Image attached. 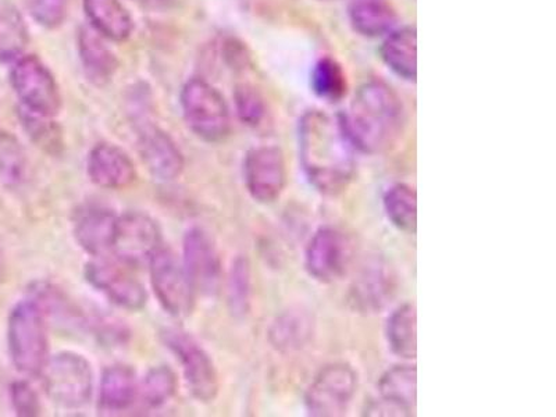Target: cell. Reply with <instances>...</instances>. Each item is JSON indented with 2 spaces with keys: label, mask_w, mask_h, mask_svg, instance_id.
Listing matches in <instances>:
<instances>
[{
  "label": "cell",
  "mask_w": 556,
  "mask_h": 417,
  "mask_svg": "<svg viewBox=\"0 0 556 417\" xmlns=\"http://www.w3.org/2000/svg\"><path fill=\"white\" fill-rule=\"evenodd\" d=\"M31 17L47 29L63 26L68 16V0H24Z\"/></svg>",
  "instance_id": "obj_34"
},
{
  "label": "cell",
  "mask_w": 556,
  "mask_h": 417,
  "mask_svg": "<svg viewBox=\"0 0 556 417\" xmlns=\"http://www.w3.org/2000/svg\"><path fill=\"white\" fill-rule=\"evenodd\" d=\"M27 296L39 306L48 321H53L64 330L89 332L91 316H88L62 288L49 281H35L29 286Z\"/></svg>",
  "instance_id": "obj_18"
},
{
  "label": "cell",
  "mask_w": 556,
  "mask_h": 417,
  "mask_svg": "<svg viewBox=\"0 0 556 417\" xmlns=\"http://www.w3.org/2000/svg\"><path fill=\"white\" fill-rule=\"evenodd\" d=\"M298 146L302 168L317 191L337 195L354 180L356 148L340 117L321 111L306 112L298 128Z\"/></svg>",
  "instance_id": "obj_1"
},
{
  "label": "cell",
  "mask_w": 556,
  "mask_h": 417,
  "mask_svg": "<svg viewBox=\"0 0 556 417\" xmlns=\"http://www.w3.org/2000/svg\"><path fill=\"white\" fill-rule=\"evenodd\" d=\"M251 269L245 257H237L228 277V304L235 315L242 316L250 307Z\"/></svg>",
  "instance_id": "obj_33"
},
{
  "label": "cell",
  "mask_w": 556,
  "mask_h": 417,
  "mask_svg": "<svg viewBox=\"0 0 556 417\" xmlns=\"http://www.w3.org/2000/svg\"><path fill=\"white\" fill-rule=\"evenodd\" d=\"M161 337L163 344L181 366L184 379L193 399L203 404L215 401L220 384L215 362L205 348L190 332L176 327L163 330Z\"/></svg>",
  "instance_id": "obj_6"
},
{
  "label": "cell",
  "mask_w": 556,
  "mask_h": 417,
  "mask_svg": "<svg viewBox=\"0 0 556 417\" xmlns=\"http://www.w3.org/2000/svg\"><path fill=\"white\" fill-rule=\"evenodd\" d=\"M247 191L260 203H273L287 186V165L280 148L262 146L251 149L243 161Z\"/></svg>",
  "instance_id": "obj_13"
},
{
  "label": "cell",
  "mask_w": 556,
  "mask_h": 417,
  "mask_svg": "<svg viewBox=\"0 0 556 417\" xmlns=\"http://www.w3.org/2000/svg\"><path fill=\"white\" fill-rule=\"evenodd\" d=\"M4 276H7V266H4L3 255L0 252V282L4 280Z\"/></svg>",
  "instance_id": "obj_38"
},
{
  "label": "cell",
  "mask_w": 556,
  "mask_h": 417,
  "mask_svg": "<svg viewBox=\"0 0 556 417\" xmlns=\"http://www.w3.org/2000/svg\"><path fill=\"white\" fill-rule=\"evenodd\" d=\"M381 400L390 402L410 416L415 410L417 396V374L415 366L400 365L391 367L379 381Z\"/></svg>",
  "instance_id": "obj_25"
},
{
  "label": "cell",
  "mask_w": 556,
  "mask_h": 417,
  "mask_svg": "<svg viewBox=\"0 0 556 417\" xmlns=\"http://www.w3.org/2000/svg\"><path fill=\"white\" fill-rule=\"evenodd\" d=\"M48 399L68 410L81 409L92 400L96 377L91 362L73 351L49 356L41 376Z\"/></svg>",
  "instance_id": "obj_4"
},
{
  "label": "cell",
  "mask_w": 556,
  "mask_h": 417,
  "mask_svg": "<svg viewBox=\"0 0 556 417\" xmlns=\"http://www.w3.org/2000/svg\"><path fill=\"white\" fill-rule=\"evenodd\" d=\"M313 92L327 102H339L345 97L348 81L346 74L336 59L321 58L315 64L311 78Z\"/></svg>",
  "instance_id": "obj_31"
},
{
  "label": "cell",
  "mask_w": 556,
  "mask_h": 417,
  "mask_svg": "<svg viewBox=\"0 0 556 417\" xmlns=\"http://www.w3.org/2000/svg\"><path fill=\"white\" fill-rule=\"evenodd\" d=\"M139 380L128 365H112L103 370L98 387V408L103 415H118L137 404Z\"/></svg>",
  "instance_id": "obj_19"
},
{
  "label": "cell",
  "mask_w": 556,
  "mask_h": 417,
  "mask_svg": "<svg viewBox=\"0 0 556 417\" xmlns=\"http://www.w3.org/2000/svg\"><path fill=\"white\" fill-rule=\"evenodd\" d=\"M84 277L99 294L122 309L138 312L147 305L148 291L136 270L113 257H93L84 266Z\"/></svg>",
  "instance_id": "obj_9"
},
{
  "label": "cell",
  "mask_w": 556,
  "mask_h": 417,
  "mask_svg": "<svg viewBox=\"0 0 556 417\" xmlns=\"http://www.w3.org/2000/svg\"><path fill=\"white\" fill-rule=\"evenodd\" d=\"M89 27L113 42H124L134 33V18L121 0H83Z\"/></svg>",
  "instance_id": "obj_21"
},
{
  "label": "cell",
  "mask_w": 556,
  "mask_h": 417,
  "mask_svg": "<svg viewBox=\"0 0 556 417\" xmlns=\"http://www.w3.org/2000/svg\"><path fill=\"white\" fill-rule=\"evenodd\" d=\"M28 42L26 23L16 8H0V61L16 62Z\"/></svg>",
  "instance_id": "obj_30"
},
{
  "label": "cell",
  "mask_w": 556,
  "mask_h": 417,
  "mask_svg": "<svg viewBox=\"0 0 556 417\" xmlns=\"http://www.w3.org/2000/svg\"><path fill=\"white\" fill-rule=\"evenodd\" d=\"M89 180L102 190L122 191L137 180V166L123 148L112 142H99L87 157Z\"/></svg>",
  "instance_id": "obj_17"
},
{
  "label": "cell",
  "mask_w": 556,
  "mask_h": 417,
  "mask_svg": "<svg viewBox=\"0 0 556 417\" xmlns=\"http://www.w3.org/2000/svg\"><path fill=\"white\" fill-rule=\"evenodd\" d=\"M163 245L161 226L148 213L132 211L118 215L111 255L113 260L136 270L148 266Z\"/></svg>",
  "instance_id": "obj_10"
},
{
  "label": "cell",
  "mask_w": 556,
  "mask_h": 417,
  "mask_svg": "<svg viewBox=\"0 0 556 417\" xmlns=\"http://www.w3.org/2000/svg\"><path fill=\"white\" fill-rule=\"evenodd\" d=\"M10 84L20 101L18 106L52 117L61 112V87L51 68L35 54H23L14 62Z\"/></svg>",
  "instance_id": "obj_7"
},
{
  "label": "cell",
  "mask_w": 556,
  "mask_h": 417,
  "mask_svg": "<svg viewBox=\"0 0 556 417\" xmlns=\"http://www.w3.org/2000/svg\"><path fill=\"white\" fill-rule=\"evenodd\" d=\"M17 116L23 130L26 131L35 147L51 157L63 155L66 149L64 131L54 117L47 116L18 106Z\"/></svg>",
  "instance_id": "obj_24"
},
{
  "label": "cell",
  "mask_w": 556,
  "mask_h": 417,
  "mask_svg": "<svg viewBox=\"0 0 556 417\" xmlns=\"http://www.w3.org/2000/svg\"><path fill=\"white\" fill-rule=\"evenodd\" d=\"M177 376L170 366L151 367L139 381L137 404L147 410L163 408L177 394Z\"/></svg>",
  "instance_id": "obj_26"
},
{
  "label": "cell",
  "mask_w": 556,
  "mask_h": 417,
  "mask_svg": "<svg viewBox=\"0 0 556 417\" xmlns=\"http://www.w3.org/2000/svg\"><path fill=\"white\" fill-rule=\"evenodd\" d=\"M340 121L357 151L376 155L389 151L399 141L405 121L404 106L389 84L374 79L357 89Z\"/></svg>",
  "instance_id": "obj_2"
},
{
  "label": "cell",
  "mask_w": 556,
  "mask_h": 417,
  "mask_svg": "<svg viewBox=\"0 0 556 417\" xmlns=\"http://www.w3.org/2000/svg\"><path fill=\"white\" fill-rule=\"evenodd\" d=\"M138 153L149 174L162 182L177 180L186 167L182 152L165 130L147 124L138 132Z\"/></svg>",
  "instance_id": "obj_16"
},
{
  "label": "cell",
  "mask_w": 556,
  "mask_h": 417,
  "mask_svg": "<svg viewBox=\"0 0 556 417\" xmlns=\"http://www.w3.org/2000/svg\"><path fill=\"white\" fill-rule=\"evenodd\" d=\"M356 389L357 375L350 365L332 364L323 367L306 391L307 414L319 417L345 415Z\"/></svg>",
  "instance_id": "obj_11"
},
{
  "label": "cell",
  "mask_w": 556,
  "mask_h": 417,
  "mask_svg": "<svg viewBox=\"0 0 556 417\" xmlns=\"http://www.w3.org/2000/svg\"><path fill=\"white\" fill-rule=\"evenodd\" d=\"M117 218L111 207L84 203L74 212V240L89 256L111 257Z\"/></svg>",
  "instance_id": "obj_15"
},
{
  "label": "cell",
  "mask_w": 556,
  "mask_h": 417,
  "mask_svg": "<svg viewBox=\"0 0 556 417\" xmlns=\"http://www.w3.org/2000/svg\"><path fill=\"white\" fill-rule=\"evenodd\" d=\"M180 104L188 128L202 141L220 143L231 134V114L226 98L206 79H188Z\"/></svg>",
  "instance_id": "obj_5"
},
{
  "label": "cell",
  "mask_w": 556,
  "mask_h": 417,
  "mask_svg": "<svg viewBox=\"0 0 556 417\" xmlns=\"http://www.w3.org/2000/svg\"><path fill=\"white\" fill-rule=\"evenodd\" d=\"M106 41L108 39L91 27H83L78 31L77 47L84 73L88 81L99 88L111 84L118 70L116 54L108 47Z\"/></svg>",
  "instance_id": "obj_20"
},
{
  "label": "cell",
  "mask_w": 556,
  "mask_h": 417,
  "mask_svg": "<svg viewBox=\"0 0 556 417\" xmlns=\"http://www.w3.org/2000/svg\"><path fill=\"white\" fill-rule=\"evenodd\" d=\"M351 256V241L345 232L336 227H321L307 243L306 270L317 281L332 282L344 276Z\"/></svg>",
  "instance_id": "obj_14"
},
{
  "label": "cell",
  "mask_w": 556,
  "mask_h": 417,
  "mask_svg": "<svg viewBox=\"0 0 556 417\" xmlns=\"http://www.w3.org/2000/svg\"><path fill=\"white\" fill-rule=\"evenodd\" d=\"M382 61L405 81L415 83L417 76V35L414 27L391 31L381 47Z\"/></svg>",
  "instance_id": "obj_23"
},
{
  "label": "cell",
  "mask_w": 556,
  "mask_h": 417,
  "mask_svg": "<svg viewBox=\"0 0 556 417\" xmlns=\"http://www.w3.org/2000/svg\"><path fill=\"white\" fill-rule=\"evenodd\" d=\"M181 263L195 294H216L223 278L220 255L215 241L202 228L192 227L184 235Z\"/></svg>",
  "instance_id": "obj_12"
},
{
  "label": "cell",
  "mask_w": 556,
  "mask_h": 417,
  "mask_svg": "<svg viewBox=\"0 0 556 417\" xmlns=\"http://www.w3.org/2000/svg\"><path fill=\"white\" fill-rule=\"evenodd\" d=\"M134 3H137L138 7H141L147 10H153V12H161V10H166L172 4V0H132Z\"/></svg>",
  "instance_id": "obj_37"
},
{
  "label": "cell",
  "mask_w": 556,
  "mask_h": 417,
  "mask_svg": "<svg viewBox=\"0 0 556 417\" xmlns=\"http://www.w3.org/2000/svg\"><path fill=\"white\" fill-rule=\"evenodd\" d=\"M387 340L391 351L404 359H415L417 354L416 307L404 304L392 312L387 323Z\"/></svg>",
  "instance_id": "obj_27"
},
{
  "label": "cell",
  "mask_w": 556,
  "mask_h": 417,
  "mask_svg": "<svg viewBox=\"0 0 556 417\" xmlns=\"http://www.w3.org/2000/svg\"><path fill=\"white\" fill-rule=\"evenodd\" d=\"M10 402L17 416L35 417L41 415L42 405L38 392L28 381L18 380L10 386Z\"/></svg>",
  "instance_id": "obj_35"
},
{
  "label": "cell",
  "mask_w": 556,
  "mask_h": 417,
  "mask_svg": "<svg viewBox=\"0 0 556 417\" xmlns=\"http://www.w3.org/2000/svg\"><path fill=\"white\" fill-rule=\"evenodd\" d=\"M382 273H366L355 290V300L367 307H380L389 294V286L386 285Z\"/></svg>",
  "instance_id": "obj_36"
},
{
  "label": "cell",
  "mask_w": 556,
  "mask_h": 417,
  "mask_svg": "<svg viewBox=\"0 0 556 417\" xmlns=\"http://www.w3.org/2000/svg\"><path fill=\"white\" fill-rule=\"evenodd\" d=\"M28 159L26 151L10 132H0V182L8 190H18L26 181Z\"/></svg>",
  "instance_id": "obj_28"
},
{
  "label": "cell",
  "mask_w": 556,
  "mask_h": 417,
  "mask_svg": "<svg viewBox=\"0 0 556 417\" xmlns=\"http://www.w3.org/2000/svg\"><path fill=\"white\" fill-rule=\"evenodd\" d=\"M8 351L20 374L39 377L49 359L48 320L31 298L17 302L8 317Z\"/></svg>",
  "instance_id": "obj_3"
},
{
  "label": "cell",
  "mask_w": 556,
  "mask_h": 417,
  "mask_svg": "<svg viewBox=\"0 0 556 417\" xmlns=\"http://www.w3.org/2000/svg\"><path fill=\"white\" fill-rule=\"evenodd\" d=\"M148 269L153 294L162 309L177 319L190 315L197 294L176 253L163 245L149 261Z\"/></svg>",
  "instance_id": "obj_8"
},
{
  "label": "cell",
  "mask_w": 556,
  "mask_h": 417,
  "mask_svg": "<svg viewBox=\"0 0 556 417\" xmlns=\"http://www.w3.org/2000/svg\"><path fill=\"white\" fill-rule=\"evenodd\" d=\"M348 14L352 28L366 38L389 34L396 23L391 0H351Z\"/></svg>",
  "instance_id": "obj_22"
},
{
  "label": "cell",
  "mask_w": 556,
  "mask_h": 417,
  "mask_svg": "<svg viewBox=\"0 0 556 417\" xmlns=\"http://www.w3.org/2000/svg\"><path fill=\"white\" fill-rule=\"evenodd\" d=\"M235 104L238 118L248 127H260L265 121L267 109L265 98L252 84H238L235 89Z\"/></svg>",
  "instance_id": "obj_32"
},
{
  "label": "cell",
  "mask_w": 556,
  "mask_h": 417,
  "mask_svg": "<svg viewBox=\"0 0 556 417\" xmlns=\"http://www.w3.org/2000/svg\"><path fill=\"white\" fill-rule=\"evenodd\" d=\"M384 208L399 230L415 235L417 227V195L406 184H395L384 195Z\"/></svg>",
  "instance_id": "obj_29"
}]
</instances>
